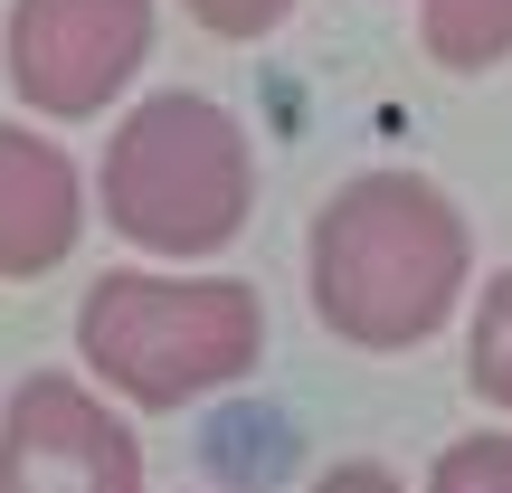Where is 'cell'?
<instances>
[{"instance_id":"cell-6","label":"cell","mask_w":512,"mask_h":493,"mask_svg":"<svg viewBox=\"0 0 512 493\" xmlns=\"http://www.w3.org/2000/svg\"><path fill=\"white\" fill-rule=\"evenodd\" d=\"M76 238H86V171L67 162V143L0 114V285L57 275Z\"/></svg>"},{"instance_id":"cell-3","label":"cell","mask_w":512,"mask_h":493,"mask_svg":"<svg viewBox=\"0 0 512 493\" xmlns=\"http://www.w3.org/2000/svg\"><path fill=\"white\" fill-rule=\"evenodd\" d=\"M76 361L133 408H190L266 361V304L247 275L105 266L76 304Z\"/></svg>"},{"instance_id":"cell-2","label":"cell","mask_w":512,"mask_h":493,"mask_svg":"<svg viewBox=\"0 0 512 493\" xmlns=\"http://www.w3.org/2000/svg\"><path fill=\"white\" fill-rule=\"evenodd\" d=\"M95 200H105V228L124 247L162 256V266H200V256L238 247L256 219V143L200 86L133 95L105 133Z\"/></svg>"},{"instance_id":"cell-9","label":"cell","mask_w":512,"mask_h":493,"mask_svg":"<svg viewBox=\"0 0 512 493\" xmlns=\"http://www.w3.org/2000/svg\"><path fill=\"white\" fill-rule=\"evenodd\" d=\"M427 493H512V427H475L427 465Z\"/></svg>"},{"instance_id":"cell-5","label":"cell","mask_w":512,"mask_h":493,"mask_svg":"<svg viewBox=\"0 0 512 493\" xmlns=\"http://www.w3.org/2000/svg\"><path fill=\"white\" fill-rule=\"evenodd\" d=\"M0 493H143V437L76 370H29L0 399Z\"/></svg>"},{"instance_id":"cell-4","label":"cell","mask_w":512,"mask_h":493,"mask_svg":"<svg viewBox=\"0 0 512 493\" xmlns=\"http://www.w3.org/2000/svg\"><path fill=\"white\" fill-rule=\"evenodd\" d=\"M152 29H162L152 0H10L0 67H10V95L29 114L86 124V114H105L143 76Z\"/></svg>"},{"instance_id":"cell-7","label":"cell","mask_w":512,"mask_h":493,"mask_svg":"<svg viewBox=\"0 0 512 493\" xmlns=\"http://www.w3.org/2000/svg\"><path fill=\"white\" fill-rule=\"evenodd\" d=\"M418 48L456 76H484L512 57V0H418Z\"/></svg>"},{"instance_id":"cell-8","label":"cell","mask_w":512,"mask_h":493,"mask_svg":"<svg viewBox=\"0 0 512 493\" xmlns=\"http://www.w3.org/2000/svg\"><path fill=\"white\" fill-rule=\"evenodd\" d=\"M465 380H475L494 408H512V266L484 275L475 313H465Z\"/></svg>"},{"instance_id":"cell-10","label":"cell","mask_w":512,"mask_h":493,"mask_svg":"<svg viewBox=\"0 0 512 493\" xmlns=\"http://www.w3.org/2000/svg\"><path fill=\"white\" fill-rule=\"evenodd\" d=\"M181 19H200L209 38H275L294 19V0H181Z\"/></svg>"},{"instance_id":"cell-11","label":"cell","mask_w":512,"mask_h":493,"mask_svg":"<svg viewBox=\"0 0 512 493\" xmlns=\"http://www.w3.org/2000/svg\"><path fill=\"white\" fill-rule=\"evenodd\" d=\"M313 493H408V484L389 475L380 456H342V465H323V475H313Z\"/></svg>"},{"instance_id":"cell-1","label":"cell","mask_w":512,"mask_h":493,"mask_svg":"<svg viewBox=\"0 0 512 493\" xmlns=\"http://www.w3.org/2000/svg\"><path fill=\"white\" fill-rule=\"evenodd\" d=\"M475 285V228L427 171H361L304 228V294L332 342L418 351Z\"/></svg>"}]
</instances>
